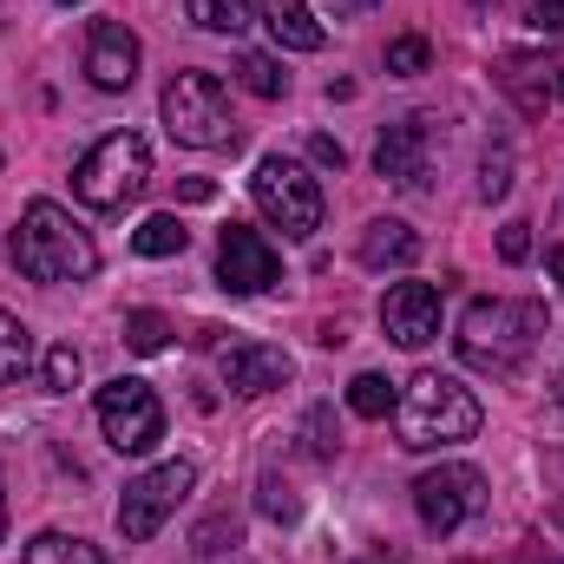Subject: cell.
I'll list each match as a JSON object with an SVG mask.
<instances>
[{
	"instance_id": "6",
	"label": "cell",
	"mask_w": 564,
	"mask_h": 564,
	"mask_svg": "<svg viewBox=\"0 0 564 564\" xmlns=\"http://www.w3.org/2000/svg\"><path fill=\"white\" fill-rule=\"evenodd\" d=\"M250 197H257V210L276 224L282 237H295V243L322 230V184L295 158H263L250 171Z\"/></svg>"
},
{
	"instance_id": "12",
	"label": "cell",
	"mask_w": 564,
	"mask_h": 564,
	"mask_svg": "<svg viewBox=\"0 0 564 564\" xmlns=\"http://www.w3.org/2000/svg\"><path fill=\"white\" fill-rule=\"evenodd\" d=\"M139 59L144 46L126 20H93V33H86V79L99 93H126L139 79Z\"/></svg>"
},
{
	"instance_id": "5",
	"label": "cell",
	"mask_w": 564,
	"mask_h": 564,
	"mask_svg": "<svg viewBox=\"0 0 564 564\" xmlns=\"http://www.w3.org/2000/svg\"><path fill=\"white\" fill-rule=\"evenodd\" d=\"M158 119L164 132L191 151H217V144H237V126H230V99L217 86V73H177L158 99Z\"/></svg>"
},
{
	"instance_id": "26",
	"label": "cell",
	"mask_w": 564,
	"mask_h": 564,
	"mask_svg": "<svg viewBox=\"0 0 564 564\" xmlns=\"http://www.w3.org/2000/svg\"><path fill=\"white\" fill-rule=\"evenodd\" d=\"M40 375H46V388H53V394H73V388H79V375H86V361H79V348H73V341H53V348H46V361H40Z\"/></svg>"
},
{
	"instance_id": "9",
	"label": "cell",
	"mask_w": 564,
	"mask_h": 564,
	"mask_svg": "<svg viewBox=\"0 0 564 564\" xmlns=\"http://www.w3.org/2000/svg\"><path fill=\"white\" fill-rule=\"evenodd\" d=\"M99 433H106V446L126 453V459L151 453V446L164 440V408H158V394H151L144 381H112V388H99Z\"/></svg>"
},
{
	"instance_id": "35",
	"label": "cell",
	"mask_w": 564,
	"mask_h": 564,
	"mask_svg": "<svg viewBox=\"0 0 564 564\" xmlns=\"http://www.w3.org/2000/svg\"><path fill=\"white\" fill-rule=\"evenodd\" d=\"M545 263H552V282H558V289H564V243H558V250H552V257H545Z\"/></svg>"
},
{
	"instance_id": "41",
	"label": "cell",
	"mask_w": 564,
	"mask_h": 564,
	"mask_svg": "<svg viewBox=\"0 0 564 564\" xmlns=\"http://www.w3.org/2000/svg\"><path fill=\"white\" fill-rule=\"evenodd\" d=\"M479 7H486V0H479Z\"/></svg>"
},
{
	"instance_id": "23",
	"label": "cell",
	"mask_w": 564,
	"mask_h": 564,
	"mask_svg": "<svg viewBox=\"0 0 564 564\" xmlns=\"http://www.w3.org/2000/svg\"><path fill=\"white\" fill-rule=\"evenodd\" d=\"M126 348H132V355H164V348H171V322H164L158 308H132V315H126Z\"/></svg>"
},
{
	"instance_id": "8",
	"label": "cell",
	"mask_w": 564,
	"mask_h": 564,
	"mask_svg": "<svg viewBox=\"0 0 564 564\" xmlns=\"http://www.w3.org/2000/svg\"><path fill=\"white\" fill-rule=\"evenodd\" d=\"M191 486H197V466H191V459H164V466L139 473V479L126 486V499H119V532H126V545L158 539L164 519L191 499Z\"/></svg>"
},
{
	"instance_id": "18",
	"label": "cell",
	"mask_w": 564,
	"mask_h": 564,
	"mask_svg": "<svg viewBox=\"0 0 564 564\" xmlns=\"http://www.w3.org/2000/svg\"><path fill=\"white\" fill-rule=\"evenodd\" d=\"M184 7H191V20L204 33H224V40H237L257 20V0H184Z\"/></svg>"
},
{
	"instance_id": "20",
	"label": "cell",
	"mask_w": 564,
	"mask_h": 564,
	"mask_svg": "<svg viewBox=\"0 0 564 564\" xmlns=\"http://www.w3.org/2000/svg\"><path fill=\"white\" fill-rule=\"evenodd\" d=\"M26 368H33V335H26V322H20V315H7V308H0V388H13Z\"/></svg>"
},
{
	"instance_id": "19",
	"label": "cell",
	"mask_w": 564,
	"mask_h": 564,
	"mask_svg": "<svg viewBox=\"0 0 564 564\" xmlns=\"http://www.w3.org/2000/svg\"><path fill=\"white\" fill-rule=\"evenodd\" d=\"M184 243H191V230H184L171 210L144 217L139 230H132V250H139V257H184Z\"/></svg>"
},
{
	"instance_id": "7",
	"label": "cell",
	"mask_w": 564,
	"mask_h": 564,
	"mask_svg": "<svg viewBox=\"0 0 564 564\" xmlns=\"http://www.w3.org/2000/svg\"><path fill=\"white\" fill-rule=\"evenodd\" d=\"M414 512H421V525L433 539H453L466 519L486 512V473L466 466V459H446V466L421 473L414 479Z\"/></svg>"
},
{
	"instance_id": "10",
	"label": "cell",
	"mask_w": 564,
	"mask_h": 564,
	"mask_svg": "<svg viewBox=\"0 0 564 564\" xmlns=\"http://www.w3.org/2000/svg\"><path fill=\"white\" fill-rule=\"evenodd\" d=\"M217 282H224L230 295H263V289H276L282 282L276 243H270L263 230H250V224H230V230L217 237Z\"/></svg>"
},
{
	"instance_id": "34",
	"label": "cell",
	"mask_w": 564,
	"mask_h": 564,
	"mask_svg": "<svg viewBox=\"0 0 564 564\" xmlns=\"http://www.w3.org/2000/svg\"><path fill=\"white\" fill-rule=\"evenodd\" d=\"M355 564H401V552H388V545H381V552H368V558H355Z\"/></svg>"
},
{
	"instance_id": "1",
	"label": "cell",
	"mask_w": 564,
	"mask_h": 564,
	"mask_svg": "<svg viewBox=\"0 0 564 564\" xmlns=\"http://www.w3.org/2000/svg\"><path fill=\"white\" fill-rule=\"evenodd\" d=\"M394 433H401L408 453H446V446H459V440L479 433V401H473V388H459L453 375L421 368V375L394 394Z\"/></svg>"
},
{
	"instance_id": "28",
	"label": "cell",
	"mask_w": 564,
	"mask_h": 564,
	"mask_svg": "<svg viewBox=\"0 0 564 564\" xmlns=\"http://www.w3.org/2000/svg\"><path fill=\"white\" fill-rule=\"evenodd\" d=\"M224 539L237 545V519H230V512H217V519L197 532V558H217V552H224Z\"/></svg>"
},
{
	"instance_id": "37",
	"label": "cell",
	"mask_w": 564,
	"mask_h": 564,
	"mask_svg": "<svg viewBox=\"0 0 564 564\" xmlns=\"http://www.w3.org/2000/svg\"><path fill=\"white\" fill-rule=\"evenodd\" d=\"M355 7H375V0H355Z\"/></svg>"
},
{
	"instance_id": "24",
	"label": "cell",
	"mask_w": 564,
	"mask_h": 564,
	"mask_svg": "<svg viewBox=\"0 0 564 564\" xmlns=\"http://www.w3.org/2000/svg\"><path fill=\"white\" fill-rule=\"evenodd\" d=\"M257 506H263V519H276V525H295V519H302V492H295L282 473H263V479H257Z\"/></svg>"
},
{
	"instance_id": "3",
	"label": "cell",
	"mask_w": 564,
	"mask_h": 564,
	"mask_svg": "<svg viewBox=\"0 0 564 564\" xmlns=\"http://www.w3.org/2000/svg\"><path fill=\"white\" fill-rule=\"evenodd\" d=\"M545 335V308L539 302H512V295H486L459 315V361L479 375H519V361L539 348Z\"/></svg>"
},
{
	"instance_id": "38",
	"label": "cell",
	"mask_w": 564,
	"mask_h": 564,
	"mask_svg": "<svg viewBox=\"0 0 564 564\" xmlns=\"http://www.w3.org/2000/svg\"><path fill=\"white\" fill-rule=\"evenodd\" d=\"M558 93H564V73H558Z\"/></svg>"
},
{
	"instance_id": "14",
	"label": "cell",
	"mask_w": 564,
	"mask_h": 564,
	"mask_svg": "<svg viewBox=\"0 0 564 564\" xmlns=\"http://www.w3.org/2000/svg\"><path fill=\"white\" fill-rule=\"evenodd\" d=\"M289 375H295V361L276 341H230L224 348V388L230 394H276V388H289Z\"/></svg>"
},
{
	"instance_id": "21",
	"label": "cell",
	"mask_w": 564,
	"mask_h": 564,
	"mask_svg": "<svg viewBox=\"0 0 564 564\" xmlns=\"http://www.w3.org/2000/svg\"><path fill=\"white\" fill-rule=\"evenodd\" d=\"M394 394H401V388H394L388 375H355V381H348V408H355L361 421H388V414H394Z\"/></svg>"
},
{
	"instance_id": "40",
	"label": "cell",
	"mask_w": 564,
	"mask_h": 564,
	"mask_svg": "<svg viewBox=\"0 0 564 564\" xmlns=\"http://www.w3.org/2000/svg\"><path fill=\"white\" fill-rule=\"evenodd\" d=\"M59 7H73V0H59Z\"/></svg>"
},
{
	"instance_id": "2",
	"label": "cell",
	"mask_w": 564,
	"mask_h": 564,
	"mask_svg": "<svg viewBox=\"0 0 564 564\" xmlns=\"http://www.w3.org/2000/svg\"><path fill=\"white\" fill-rule=\"evenodd\" d=\"M13 270L26 282H86L99 270V243L73 224V210H59L53 197H33L13 230Z\"/></svg>"
},
{
	"instance_id": "15",
	"label": "cell",
	"mask_w": 564,
	"mask_h": 564,
	"mask_svg": "<svg viewBox=\"0 0 564 564\" xmlns=\"http://www.w3.org/2000/svg\"><path fill=\"white\" fill-rule=\"evenodd\" d=\"M257 20L270 26V40H276L282 53H322V20L308 13V0H257Z\"/></svg>"
},
{
	"instance_id": "17",
	"label": "cell",
	"mask_w": 564,
	"mask_h": 564,
	"mask_svg": "<svg viewBox=\"0 0 564 564\" xmlns=\"http://www.w3.org/2000/svg\"><path fill=\"white\" fill-rule=\"evenodd\" d=\"M20 564H112L99 545H86V539H73V532H40L33 545H26V558Z\"/></svg>"
},
{
	"instance_id": "32",
	"label": "cell",
	"mask_w": 564,
	"mask_h": 564,
	"mask_svg": "<svg viewBox=\"0 0 564 564\" xmlns=\"http://www.w3.org/2000/svg\"><path fill=\"white\" fill-rule=\"evenodd\" d=\"M177 197H184V204H210V197H217V184H210V177H184V184H177Z\"/></svg>"
},
{
	"instance_id": "25",
	"label": "cell",
	"mask_w": 564,
	"mask_h": 564,
	"mask_svg": "<svg viewBox=\"0 0 564 564\" xmlns=\"http://www.w3.org/2000/svg\"><path fill=\"white\" fill-rule=\"evenodd\" d=\"M506 191H512V144L492 139V144H486V158H479V197H486V204H499Z\"/></svg>"
},
{
	"instance_id": "4",
	"label": "cell",
	"mask_w": 564,
	"mask_h": 564,
	"mask_svg": "<svg viewBox=\"0 0 564 564\" xmlns=\"http://www.w3.org/2000/svg\"><path fill=\"white\" fill-rule=\"evenodd\" d=\"M144 184H151V144L139 132H106L73 164V191L86 210H126Z\"/></svg>"
},
{
	"instance_id": "33",
	"label": "cell",
	"mask_w": 564,
	"mask_h": 564,
	"mask_svg": "<svg viewBox=\"0 0 564 564\" xmlns=\"http://www.w3.org/2000/svg\"><path fill=\"white\" fill-rule=\"evenodd\" d=\"M539 26L545 33H564V0H539Z\"/></svg>"
},
{
	"instance_id": "29",
	"label": "cell",
	"mask_w": 564,
	"mask_h": 564,
	"mask_svg": "<svg viewBox=\"0 0 564 564\" xmlns=\"http://www.w3.org/2000/svg\"><path fill=\"white\" fill-rule=\"evenodd\" d=\"M499 257H506V263H525V257H532V224L512 217V224L499 230Z\"/></svg>"
},
{
	"instance_id": "16",
	"label": "cell",
	"mask_w": 564,
	"mask_h": 564,
	"mask_svg": "<svg viewBox=\"0 0 564 564\" xmlns=\"http://www.w3.org/2000/svg\"><path fill=\"white\" fill-rule=\"evenodd\" d=\"M414 257H421V230H414V224L375 217V224L361 230V263H368V270H408Z\"/></svg>"
},
{
	"instance_id": "30",
	"label": "cell",
	"mask_w": 564,
	"mask_h": 564,
	"mask_svg": "<svg viewBox=\"0 0 564 564\" xmlns=\"http://www.w3.org/2000/svg\"><path fill=\"white\" fill-rule=\"evenodd\" d=\"M308 433H315V440H308V446H315V459H335V446H341V440H335V426H328V414H322V408L308 414Z\"/></svg>"
},
{
	"instance_id": "11",
	"label": "cell",
	"mask_w": 564,
	"mask_h": 564,
	"mask_svg": "<svg viewBox=\"0 0 564 564\" xmlns=\"http://www.w3.org/2000/svg\"><path fill=\"white\" fill-rule=\"evenodd\" d=\"M375 171H381L394 191H426V177H433V126H426V119L388 126L381 144H375Z\"/></svg>"
},
{
	"instance_id": "31",
	"label": "cell",
	"mask_w": 564,
	"mask_h": 564,
	"mask_svg": "<svg viewBox=\"0 0 564 564\" xmlns=\"http://www.w3.org/2000/svg\"><path fill=\"white\" fill-rule=\"evenodd\" d=\"M308 158H315V164H328V171H341V164H348V151L328 139V132H315V139H308Z\"/></svg>"
},
{
	"instance_id": "13",
	"label": "cell",
	"mask_w": 564,
	"mask_h": 564,
	"mask_svg": "<svg viewBox=\"0 0 564 564\" xmlns=\"http://www.w3.org/2000/svg\"><path fill=\"white\" fill-rule=\"evenodd\" d=\"M381 328L394 348H426L440 335V289L433 282H394L381 295Z\"/></svg>"
},
{
	"instance_id": "39",
	"label": "cell",
	"mask_w": 564,
	"mask_h": 564,
	"mask_svg": "<svg viewBox=\"0 0 564 564\" xmlns=\"http://www.w3.org/2000/svg\"><path fill=\"white\" fill-rule=\"evenodd\" d=\"M558 394H564V375H558Z\"/></svg>"
},
{
	"instance_id": "36",
	"label": "cell",
	"mask_w": 564,
	"mask_h": 564,
	"mask_svg": "<svg viewBox=\"0 0 564 564\" xmlns=\"http://www.w3.org/2000/svg\"><path fill=\"white\" fill-rule=\"evenodd\" d=\"M0 545H7V486H0Z\"/></svg>"
},
{
	"instance_id": "27",
	"label": "cell",
	"mask_w": 564,
	"mask_h": 564,
	"mask_svg": "<svg viewBox=\"0 0 564 564\" xmlns=\"http://www.w3.org/2000/svg\"><path fill=\"white\" fill-rule=\"evenodd\" d=\"M426 59H433V46H426L421 33H408V40H394V46H388V73H394V79H421Z\"/></svg>"
},
{
	"instance_id": "22",
	"label": "cell",
	"mask_w": 564,
	"mask_h": 564,
	"mask_svg": "<svg viewBox=\"0 0 564 564\" xmlns=\"http://www.w3.org/2000/svg\"><path fill=\"white\" fill-rule=\"evenodd\" d=\"M237 79H243L257 99H282V93H289V73H282L270 53H237Z\"/></svg>"
}]
</instances>
